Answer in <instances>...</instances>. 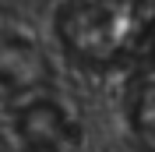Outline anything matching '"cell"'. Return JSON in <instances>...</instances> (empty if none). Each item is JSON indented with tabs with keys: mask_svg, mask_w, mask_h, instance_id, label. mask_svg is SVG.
I'll list each match as a JSON object with an SVG mask.
<instances>
[{
	"mask_svg": "<svg viewBox=\"0 0 155 152\" xmlns=\"http://www.w3.org/2000/svg\"><path fill=\"white\" fill-rule=\"evenodd\" d=\"M14 127H18V138L25 142L28 152H60L64 145L78 138L74 120L53 99H35V103L21 106Z\"/></svg>",
	"mask_w": 155,
	"mask_h": 152,
	"instance_id": "obj_2",
	"label": "cell"
},
{
	"mask_svg": "<svg viewBox=\"0 0 155 152\" xmlns=\"http://www.w3.org/2000/svg\"><path fill=\"white\" fill-rule=\"evenodd\" d=\"M57 36L85 67H116L145 39V0H60Z\"/></svg>",
	"mask_w": 155,
	"mask_h": 152,
	"instance_id": "obj_1",
	"label": "cell"
}]
</instances>
